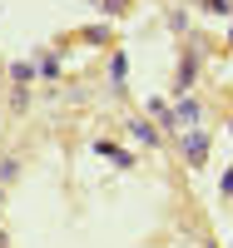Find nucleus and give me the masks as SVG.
<instances>
[{"label": "nucleus", "instance_id": "nucleus-1", "mask_svg": "<svg viewBox=\"0 0 233 248\" xmlns=\"http://www.w3.org/2000/svg\"><path fill=\"white\" fill-rule=\"evenodd\" d=\"M184 154H188V164H203V154H208V139H203V134H188V139H184Z\"/></svg>", "mask_w": 233, "mask_h": 248}, {"label": "nucleus", "instance_id": "nucleus-2", "mask_svg": "<svg viewBox=\"0 0 233 248\" xmlns=\"http://www.w3.org/2000/svg\"><path fill=\"white\" fill-rule=\"evenodd\" d=\"M199 119V105H194V99H188V105H179V124H194Z\"/></svg>", "mask_w": 233, "mask_h": 248}, {"label": "nucleus", "instance_id": "nucleus-3", "mask_svg": "<svg viewBox=\"0 0 233 248\" xmlns=\"http://www.w3.org/2000/svg\"><path fill=\"white\" fill-rule=\"evenodd\" d=\"M228 40H233V30H228Z\"/></svg>", "mask_w": 233, "mask_h": 248}]
</instances>
